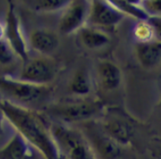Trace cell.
Masks as SVG:
<instances>
[{
  "mask_svg": "<svg viewBox=\"0 0 161 159\" xmlns=\"http://www.w3.org/2000/svg\"><path fill=\"white\" fill-rule=\"evenodd\" d=\"M92 89L91 80L88 72L84 68L79 69L70 82V90L78 96L88 95Z\"/></svg>",
  "mask_w": 161,
  "mask_h": 159,
  "instance_id": "16",
  "label": "cell"
},
{
  "mask_svg": "<svg viewBox=\"0 0 161 159\" xmlns=\"http://www.w3.org/2000/svg\"><path fill=\"white\" fill-rule=\"evenodd\" d=\"M136 55L139 62L144 67H154L161 61V40H151L146 42H137Z\"/></svg>",
  "mask_w": 161,
  "mask_h": 159,
  "instance_id": "12",
  "label": "cell"
},
{
  "mask_svg": "<svg viewBox=\"0 0 161 159\" xmlns=\"http://www.w3.org/2000/svg\"><path fill=\"white\" fill-rule=\"evenodd\" d=\"M147 22L153 29L157 40H161V16H149Z\"/></svg>",
  "mask_w": 161,
  "mask_h": 159,
  "instance_id": "22",
  "label": "cell"
},
{
  "mask_svg": "<svg viewBox=\"0 0 161 159\" xmlns=\"http://www.w3.org/2000/svg\"><path fill=\"white\" fill-rule=\"evenodd\" d=\"M90 5L86 1L71 2L59 22V30L62 34H70L82 28L88 19Z\"/></svg>",
  "mask_w": 161,
  "mask_h": 159,
  "instance_id": "10",
  "label": "cell"
},
{
  "mask_svg": "<svg viewBox=\"0 0 161 159\" xmlns=\"http://www.w3.org/2000/svg\"><path fill=\"white\" fill-rule=\"evenodd\" d=\"M99 83L106 90H114L120 85L122 74L120 68L110 61H103L98 65Z\"/></svg>",
  "mask_w": 161,
  "mask_h": 159,
  "instance_id": "14",
  "label": "cell"
},
{
  "mask_svg": "<svg viewBox=\"0 0 161 159\" xmlns=\"http://www.w3.org/2000/svg\"><path fill=\"white\" fill-rule=\"evenodd\" d=\"M56 76V65L47 57H35L25 61L19 80L31 84L47 86Z\"/></svg>",
  "mask_w": 161,
  "mask_h": 159,
  "instance_id": "6",
  "label": "cell"
},
{
  "mask_svg": "<svg viewBox=\"0 0 161 159\" xmlns=\"http://www.w3.org/2000/svg\"><path fill=\"white\" fill-rule=\"evenodd\" d=\"M5 34V28L0 25V39H3V35Z\"/></svg>",
  "mask_w": 161,
  "mask_h": 159,
  "instance_id": "24",
  "label": "cell"
},
{
  "mask_svg": "<svg viewBox=\"0 0 161 159\" xmlns=\"http://www.w3.org/2000/svg\"><path fill=\"white\" fill-rule=\"evenodd\" d=\"M109 2L125 15L132 16L140 21H147L149 18V14L145 12L143 7L137 5L135 2L125 0H113Z\"/></svg>",
  "mask_w": 161,
  "mask_h": 159,
  "instance_id": "17",
  "label": "cell"
},
{
  "mask_svg": "<svg viewBox=\"0 0 161 159\" xmlns=\"http://www.w3.org/2000/svg\"><path fill=\"white\" fill-rule=\"evenodd\" d=\"M30 44L32 49L40 54H49L57 49L59 41L52 31L46 30H35L30 36Z\"/></svg>",
  "mask_w": 161,
  "mask_h": 159,
  "instance_id": "13",
  "label": "cell"
},
{
  "mask_svg": "<svg viewBox=\"0 0 161 159\" xmlns=\"http://www.w3.org/2000/svg\"><path fill=\"white\" fill-rule=\"evenodd\" d=\"M0 111L12 126L43 159H61L53 140L50 126L38 113L8 100L0 102Z\"/></svg>",
  "mask_w": 161,
  "mask_h": 159,
  "instance_id": "1",
  "label": "cell"
},
{
  "mask_svg": "<svg viewBox=\"0 0 161 159\" xmlns=\"http://www.w3.org/2000/svg\"><path fill=\"white\" fill-rule=\"evenodd\" d=\"M70 3L68 0H38L34 2V8L37 11L56 12L66 8Z\"/></svg>",
  "mask_w": 161,
  "mask_h": 159,
  "instance_id": "18",
  "label": "cell"
},
{
  "mask_svg": "<svg viewBox=\"0 0 161 159\" xmlns=\"http://www.w3.org/2000/svg\"><path fill=\"white\" fill-rule=\"evenodd\" d=\"M49 88L24 82L19 80L0 76V93L10 102L29 108L43 102L49 96Z\"/></svg>",
  "mask_w": 161,
  "mask_h": 159,
  "instance_id": "3",
  "label": "cell"
},
{
  "mask_svg": "<svg viewBox=\"0 0 161 159\" xmlns=\"http://www.w3.org/2000/svg\"><path fill=\"white\" fill-rule=\"evenodd\" d=\"M80 42L89 49H98L109 42V37L99 29L87 26L79 30Z\"/></svg>",
  "mask_w": 161,
  "mask_h": 159,
  "instance_id": "15",
  "label": "cell"
},
{
  "mask_svg": "<svg viewBox=\"0 0 161 159\" xmlns=\"http://www.w3.org/2000/svg\"><path fill=\"white\" fill-rule=\"evenodd\" d=\"M50 132L61 159H97L81 131L54 123L50 126Z\"/></svg>",
  "mask_w": 161,
  "mask_h": 159,
  "instance_id": "2",
  "label": "cell"
},
{
  "mask_svg": "<svg viewBox=\"0 0 161 159\" xmlns=\"http://www.w3.org/2000/svg\"><path fill=\"white\" fill-rule=\"evenodd\" d=\"M142 6L149 16H161V0L145 1Z\"/></svg>",
  "mask_w": 161,
  "mask_h": 159,
  "instance_id": "21",
  "label": "cell"
},
{
  "mask_svg": "<svg viewBox=\"0 0 161 159\" xmlns=\"http://www.w3.org/2000/svg\"><path fill=\"white\" fill-rule=\"evenodd\" d=\"M100 124L106 133L119 145L127 144L134 133V127L131 119L115 110L108 114Z\"/></svg>",
  "mask_w": 161,
  "mask_h": 159,
  "instance_id": "8",
  "label": "cell"
},
{
  "mask_svg": "<svg viewBox=\"0 0 161 159\" xmlns=\"http://www.w3.org/2000/svg\"><path fill=\"white\" fill-rule=\"evenodd\" d=\"M36 150L18 132L0 149L2 159H37Z\"/></svg>",
  "mask_w": 161,
  "mask_h": 159,
  "instance_id": "11",
  "label": "cell"
},
{
  "mask_svg": "<svg viewBox=\"0 0 161 159\" xmlns=\"http://www.w3.org/2000/svg\"><path fill=\"white\" fill-rule=\"evenodd\" d=\"M125 14L119 11L109 1H92L90 5L88 22L92 27L111 28L117 25L125 18Z\"/></svg>",
  "mask_w": 161,
  "mask_h": 159,
  "instance_id": "7",
  "label": "cell"
},
{
  "mask_svg": "<svg viewBox=\"0 0 161 159\" xmlns=\"http://www.w3.org/2000/svg\"><path fill=\"white\" fill-rule=\"evenodd\" d=\"M2 116H3V114L1 113V111H0V136L3 134V122H2Z\"/></svg>",
  "mask_w": 161,
  "mask_h": 159,
  "instance_id": "23",
  "label": "cell"
},
{
  "mask_svg": "<svg viewBox=\"0 0 161 159\" xmlns=\"http://www.w3.org/2000/svg\"><path fill=\"white\" fill-rule=\"evenodd\" d=\"M103 107V102L100 100H80L57 105L47 111L64 122L80 123L92 120L101 113Z\"/></svg>",
  "mask_w": 161,
  "mask_h": 159,
  "instance_id": "4",
  "label": "cell"
},
{
  "mask_svg": "<svg viewBox=\"0 0 161 159\" xmlns=\"http://www.w3.org/2000/svg\"><path fill=\"white\" fill-rule=\"evenodd\" d=\"M5 35H6V40L10 44L14 52L16 53L17 56L24 60V62L27 61L29 59L28 50L21 31L20 23L15 12V6L12 2H9L7 14H6Z\"/></svg>",
  "mask_w": 161,
  "mask_h": 159,
  "instance_id": "9",
  "label": "cell"
},
{
  "mask_svg": "<svg viewBox=\"0 0 161 159\" xmlns=\"http://www.w3.org/2000/svg\"><path fill=\"white\" fill-rule=\"evenodd\" d=\"M14 54H15L10 44L6 39H0V63L7 64L14 59Z\"/></svg>",
  "mask_w": 161,
  "mask_h": 159,
  "instance_id": "20",
  "label": "cell"
},
{
  "mask_svg": "<svg viewBox=\"0 0 161 159\" xmlns=\"http://www.w3.org/2000/svg\"><path fill=\"white\" fill-rule=\"evenodd\" d=\"M133 34L138 42H146L154 40L155 35L153 29L147 21H140L134 27Z\"/></svg>",
  "mask_w": 161,
  "mask_h": 159,
  "instance_id": "19",
  "label": "cell"
},
{
  "mask_svg": "<svg viewBox=\"0 0 161 159\" xmlns=\"http://www.w3.org/2000/svg\"><path fill=\"white\" fill-rule=\"evenodd\" d=\"M80 131L94 153L101 158L116 159L120 156V145L106 133L101 124L92 120L83 122L80 123Z\"/></svg>",
  "mask_w": 161,
  "mask_h": 159,
  "instance_id": "5",
  "label": "cell"
}]
</instances>
